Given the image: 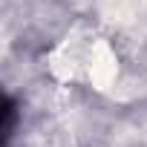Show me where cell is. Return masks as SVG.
Segmentation results:
<instances>
[{"instance_id": "obj_1", "label": "cell", "mask_w": 147, "mask_h": 147, "mask_svg": "<svg viewBox=\"0 0 147 147\" xmlns=\"http://www.w3.org/2000/svg\"><path fill=\"white\" fill-rule=\"evenodd\" d=\"M0 115H3V124H0V133H3V141H0V147H9L12 136H15V124H18V104L12 95L3 98V110H0Z\"/></svg>"}]
</instances>
